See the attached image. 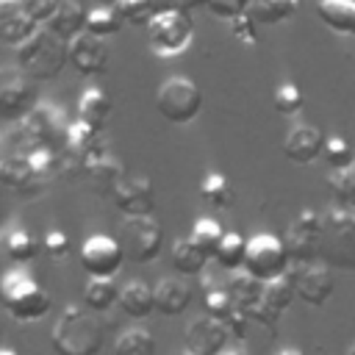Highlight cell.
<instances>
[{
    "instance_id": "6da1fadb",
    "label": "cell",
    "mask_w": 355,
    "mask_h": 355,
    "mask_svg": "<svg viewBox=\"0 0 355 355\" xmlns=\"http://www.w3.org/2000/svg\"><path fill=\"white\" fill-rule=\"evenodd\" d=\"M103 341V324L78 305L64 308L50 333L55 355H100Z\"/></svg>"
},
{
    "instance_id": "7a4b0ae2",
    "label": "cell",
    "mask_w": 355,
    "mask_h": 355,
    "mask_svg": "<svg viewBox=\"0 0 355 355\" xmlns=\"http://www.w3.org/2000/svg\"><path fill=\"white\" fill-rule=\"evenodd\" d=\"M69 64V44L58 39L47 25H42L28 42L17 47V69L31 80H53Z\"/></svg>"
},
{
    "instance_id": "3957f363",
    "label": "cell",
    "mask_w": 355,
    "mask_h": 355,
    "mask_svg": "<svg viewBox=\"0 0 355 355\" xmlns=\"http://www.w3.org/2000/svg\"><path fill=\"white\" fill-rule=\"evenodd\" d=\"M0 300L3 311L22 324H33L50 313V294L25 272V269H11L0 280Z\"/></svg>"
},
{
    "instance_id": "277c9868",
    "label": "cell",
    "mask_w": 355,
    "mask_h": 355,
    "mask_svg": "<svg viewBox=\"0 0 355 355\" xmlns=\"http://www.w3.org/2000/svg\"><path fill=\"white\" fill-rule=\"evenodd\" d=\"M319 261L330 269H355V208L338 205L324 214Z\"/></svg>"
},
{
    "instance_id": "5b68a950",
    "label": "cell",
    "mask_w": 355,
    "mask_h": 355,
    "mask_svg": "<svg viewBox=\"0 0 355 355\" xmlns=\"http://www.w3.org/2000/svg\"><path fill=\"white\" fill-rule=\"evenodd\" d=\"M147 36H150V50L158 58H172V55H180L191 44L194 22L189 11L175 8V6H161L153 22L147 25Z\"/></svg>"
},
{
    "instance_id": "8992f818",
    "label": "cell",
    "mask_w": 355,
    "mask_h": 355,
    "mask_svg": "<svg viewBox=\"0 0 355 355\" xmlns=\"http://www.w3.org/2000/svg\"><path fill=\"white\" fill-rule=\"evenodd\" d=\"M155 108L158 114L172 125H189L202 111V92L200 86L186 75L166 78L155 92Z\"/></svg>"
},
{
    "instance_id": "52a82bcc",
    "label": "cell",
    "mask_w": 355,
    "mask_h": 355,
    "mask_svg": "<svg viewBox=\"0 0 355 355\" xmlns=\"http://www.w3.org/2000/svg\"><path fill=\"white\" fill-rule=\"evenodd\" d=\"M288 263L291 255L283 244L280 236L272 233H255L247 239V258H244V272H250L252 277L269 283L275 277L288 275Z\"/></svg>"
},
{
    "instance_id": "ba28073f",
    "label": "cell",
    "mask_w": 355,
    "mask_h": 355,
    "mask_svg": "<svg viewBox=\"0 0 355 355\" xmlns=\"http://www.w3.org/2000/svg\"><path fill=\"white\" fill-rule=\"evenodd\" d=\"M322 233H324V214H316L311 208L300 211L286 233H283V244L291 255V263H313L319 261V250H322Z\"/></svg>"
},
{
    "instance_id": "9c48e42d",
    "label": "cell",
    "mask_w": 355,
    "mask_h": 355,
    "mask_svg": "<svg viewBox=\"0 0 355 355\" xmlns=\"http://www.w3.org/2000/svg\"><path fill=\"white\" fill-rule=\"evenodd\" d=\"M125 247V255L136 263H150L164 250V227L155 216H133L125 219L116 236Z\"/></svg>"
},
{
    "instance_id": "30bf717a",
    "label": "cell",
    "mask_w": 355,
    "mask_h": 355,
    "mask_svg": "<svg viewBox=\"0 0 355 355\" xmlns=\"http://www.w3.org/2000/svg\"><path fill=\"white\" fill-rule=\"evenodd\" d=\"M39 105L33 80L22 69H3L0 75V116L6 122L25 119Z\"/></svg>"
},
{
    "instance_id": "8fae6325",
    "label": "cell",
    "mask_w": 355,
    "mask_h": 355,
    "mask_svg": "<svg viewBox=\"0 0 355 355\" xmlns=\"http://www.w3.org/2000/svg\"><path fill=\"white\" fill-rule=\"evenodd\" d=\"M125 258L122 241L105 233H94L80 244V266L89 277H114Z\"/></svg>"
},
{
    "instance_id": "7c38bea8",
    "label": "cell",
    "mask_w": 355,
    "mask_h": 355,
    "mask_svg": "<svg viewBox=\"0 0 355 355\" xmlns=\"http://www.w3.org/2000/svg\"><path fill=\"white\" fill-rule=\"evenodd\" d=\"M294 297H297V283H294V272H288L283 277L263 283V294L247 316H250V322H258L263 327H275L277 319L283 316V311H288V305L294 302Z\"/></svg>"
},
{
    "instance_id": "4fadbf2b",
    "label": "cell",
    "mask_w": 355,
    "mask_h": 355,
    "mask_svg": "<svg viewBox=\"0 0 355 355\" xmlns=\"http://www.w3.org/2000/svg\"><path fill=\"white\" fill-rule=\"evenodd\" d=\"M227 324L202 313L197 319H191L183 330V344H186V352L189 355H222L225 352V344H227Z\"/></svg>"
},
{
    "instance_id": "5bb4252c",
    "label": "cell",
    "mask_w": 355,
    "mask_h": 355,
    "mask_svg": "<svg viewBox=\"0 0 355 355\" xmlns=\"http://www.w3.org/2000/svg\"><path fill=\"white\" fill-rule=\"evenodd\" d=\"M114 208L125 216V219H133V216H153L155 214V189H153V180L147 175H133V178H125L119 183V189L114 191L111 197Z\"/></svg>"
},
{
    "instance_id": "9a60e30c",
    "label": "cell",
    "mask_w": 355,
    "mask_h": 355,
    "mask_svg": "<svg viewBox=\"0 0 355 355\" xmlns=\"http://www.w3.org/2000/svg\"><path fill=\"white\" fill-rule=\"evenodd\" d=\"M294 283H297V297L311 305V308H322L327 305V300L333 297L336 280H333V269L324 266L322 261L313 263H300L294 269Z\"/></svg>"
},
{
    "instance_id": "2e32d148",
    "label": "cell",
    "mask_w": 355,
    "mask_h": 355,
    "mask_svg": "<svg viewBox=\"0 0 355 355\" xmlns=\"http://www.w3.org/2000/svg\"><path fill=\"white\" fill-rule=\"evenodd\" d=\"M111 64V50L103 42V36H94L83 31L69 42V67H75L80 75H105Z\"/></svg>"
},
{
    "instance_id": "e0dca14e",
    "label": "cell",
    "mask_w": 355,
    "mask_h": 355,
    "mask_svg": "<svg viewBox=\"0 0 355 355\" xmlns=\"http://www.w3.org/2000/svg\"><path fill=\"white\" fill-rule=\"evenodd\" d=\"M324 141L327 136L311 125V122H297L286 130V139H283V155L291 161V164H300V166H308L313 164L316 158H322V150H324Z\"/></svg>"
},
{
    "instance_id": "ac0fdd59",
    "label": "cell",
    "mask_w": 355,
    "mask_h": 355,
    "mask_svg": "<svg viewBox=\"0 0 355 355\" xmlns=\"http://www.w3.org/2000/svg\"><path fill=\"white\" fill-rule=\"evenodd\" d=\"M125 180V166L116 155L111 153H103L97 158H89L86 161V169H83V183L100 194V197H114V191L119 189V183Z\"/></svg>"
},
{
    "instance_id": "d6986e66",
    "label": "cell",
    "mask_w": 355,
    "mask_h": 355,
    "mask_svg": "<svg viewBox=\"0 0 355 355\" xmlns=\"http://www.w3.org/2000/svg\"><path fill=\"white\" fill-rule=\"evenodd\" d=\"M67 153L89 161V158H97L103 153H111L108 150V139L103 136L100 128L94 125H86V122H72L69 125V141H67Z\"/></svg>"
},
{
    "instance_id": "ffe728a7",
    "label": "cell",
    "mask_w": 355,
    "mask_h": 355,
    "mask_svg": "<svg viewBox=\"0 0 355 355\" xmlns=\"http://www.w3.org/2000/svg\"><path fill=\"white\" fill-rule=\"evenodd\" d=\"M191 305V288L178 277H161L155 283V311L161 316H180Z\"/></svg>"
},
{
    "instance_id": "44dd1931",
    "label": "cell",
    "mask_w": 355,
    "mask_h": 355,
    "mask_svg": "<svg viewBox=\"0 0 355 355\" xmlns=\"http://www.w3.org/2000/svg\"><path fill=\"white\" fill-rule=\"evenodd\" d=\"M86 19H89V11H86L78 0H61L58 11H55V17L47 22V28H50L58 39H64V42L69 44L75 36H80V33L86 31Z\"/></svg>"
},
{
    "instance_id": "7402d4cb",
    "label": "cell",
    "mask_w": 355,
    "mask_h": 355,
    "mask_svg": "<svg viewBox=\"0 0 355 355\" xmlns=\"http://www.w3.org/2000/svg\"><path fill=\"white\" fill-rule=\"evenodd\" d=\"M119 308L130 319H147L155 311V288L144 280H128L119 288Z\"/></svg>"
},
{
    "instance_id": "603a6c76",
    "label": "cell",
    "mask_w": 355,
    "mask_h": 355,
    "mask_svg": "<svg viewBox=\"0 0 355 355\" xmlns=\"http://www.w3.org/2000/svg\"><path fill=\"white\" fill-rule=\"evenodd\" d=\"M316 17L341 36H355V0H316Z\"/></svg>"
},
{
    "instance_id": "cb8c5ba5",
    "label": "cell",
    "mask_w": 355,
    "mask_h": 355,
    "mask_svg": "<svg viewBox=\"0 0 355 355\" xmlns=\"http://www.w3.org/2000/svg\"><path fill=\"white\" fill-rule=\"evenodd\" d=\"M111 111H114L111 97H108L103 89H97V86L83 89V94H80V100H78V119H80V122L94 125V128L103 130V128L108 125V119H111Z\"/></svg>"
},
{
    "instance_id": "d4e9b609",
    "label": "cell",
    "mask_w": 355,
    "mask_h": 355,
    "mask_svg": "<svg viewBox=\"0 0 355 355\" xmlns=\"http://www.w3.org/2000/svg\"><path fill=\"white\" fill-rule=\"evenodd\" d=\"M169 261H172V269L183 277H200L208 266V255L191 241V239H180L172 244V252H169Z\"/></svg>"
},
{
    "instance_id": "484cf974",
    "label": "cell",
    "mask_w": 355,
    "mask_h": 355,
    "mask_svg": "<svg viewBox=\"0 0 355 355\" xmlns=\"http://www.w3.org/2000/svg\"><path fill=\"white\" fill-rule=\"evenodd\" d=\"M225 288L230 291L236 308L244 311V313H250L255 308V302L261 300V294H263V280H258V277H252L250 272L241 269V272H230Z\"/></svg>"
},
{
    "instance_id": "4316f807",
    "label": "cell",
    "mask_w": 355,
    "mask_h": 355,
    "mask_svg": "<svg viewBox=\"0 0 355 355\" xmlns=\"http://www.w3.org/2000/svg\"><path fill=\"white\" fill-rule=\"evenodd\" d=\"M300 8V0H250L247 14L258 25H280Z\"/></svg>"
},
{
    "instance_id": "83f0119b",
    "label": "cell",
    "mask_w": 355,
    "mask_h": 355,
    "mask_svg": "<svg viewBox=\"0 0 355 355\" xmlns=\"http://www.w3.org/2000/svg\"><path fill=\"white\" fill-rule=\"evenodd\" d=\"M3 250H6L8 261H14V263H28V261L36 258L39 241H36L28 230H22V227H8V230L3 233Z\"/></svg>"
},
{
    "instance_id": "f1b7e54d",
    "label": "cell",
    "mask_w": 355,
    "mask_h": 355,
    "mask_svg": "<svg viewBox=\"0 0 355 355\" xmlns=\"http://www.w3.org/2000/svg\"><path fill=\"white\" fill-rule=\"evenodd\" d=\"M200 197H202L211 208L225 211V208H230V205H233L236 191H233L230 180H227L222 172H208V175H205V180L200 183Z\"/></svg>"
},
{
    "instance_id": "f546056e",
    "label": "cell",
    "mask_w": 355,
    "mask_h": 355,
    "mask_svg": "<svg viewBox=\"0 0 355 355\" xmlns=\"http://www.w3.org/2000/svg\"><path fill=\"white\" fill-rule=\"evenodd\" d=\"M189 239L214 261L216 258V252H219V247H222V239H225V233H222V225L216 222V219H211V216H200L197 222H194V227H191V233H189Z\"/></svg>"
},
{
    "instance_id": "4dcf8cb0",
    "label": "cell",
    "mask_w": 355,
    "mask_h": 355,
    "mask_svg": "<svg viewBox=\"0 0 355 355\" xmlns=\"http://www.w3.org/2000/svg\"><path fill=\"white\" fill-rule=\"evenodd\" d=\"M83 302L89 311H108L114 302H119V288L114 286V277H89Z\"/></svg>"
},
{
    "instance_id": "1f68e13d",
    "label": "cell",
    "mask_w": 355,
    "mask_h": 355,
    "mask_svg": "<svg viewBox=\"0 0 355 355\" xmlns=\"http://www.w3.org/2000/svg\"><path fill=\"white\" fill-rule=\"evenodd\" d=\"M244 258H247V239L239 233H225L222 247L214 258L216 266L222 272H239V269H244Z\"/></svg>"
},
{
    "instance_id": "d6a6232c",
    "label": "cell",
    "mask_w": 355,
    "mask_h": 355,
    "mask_svg": "<svg viewBox=\"0 0 355 355\" xmlns=\"http://www.w3.org/2000/svg\"><path fill=\"white\" fill-rule=\"evenodd\" d=\"M114 355H155V338L144 327H130L114 341Z\"/></svg>"
},
{
    "instance_id": "836d02e7",
    "label": "cell",
    "mask_w": 355,
    "mask_h": 355,
    "mask_svg": "<svg viewBox=\"0 0 355 355\" xmlns=\"http://www.w3.org/2000/svg\"><path fill=\"white\" fill-rule=\"evenodd\" d=\"M122 14L116 11V6H94L89 8V19H86V31L94 33V36H114L119 28H122Z\"/></svg>"
},
{
    "instance_id": "e575fe53",
    "label": "cell",
    "mask_w": 355,
    "mask_h": 355,
    "mask_svg": "<svg viewBox=\"0 0 355 355\" xmlns=\"http://www.w3.org/2000/svg\"><path fill=\"white\" fill-rule=\"evenodd\" d=\"M202 308H205L208 316L225 322L236 311V302H233V297H230V291L225 286H211L208 283L205 286V294H202Z\"/></svg>"
},
{
    "instance_id": "d590c367",
    "label": "cell",
    "mask_w": 355,
    "mask_h": 355,
    "mask_svg": "<svg viewBox=\"0 0 355 355\" xmlns=\"http://www.w3.org/2000/svg\"><path fill=\"white\" fill-rule=\"evenodd\" d=\"M327 186L333 191V200L341 208H355V164L347 169H336L327 180Z\"/></svg>"
},
{
    "instance_id": "8d00e7d4",
    "label": "cell",
    "mask_w": 355,
    "mask_h": 355,
    "mask_svg": "<svg viewBox=\"0 0 355 355\" xmlns=\"http://www.w3.org/2000/svg\"><path fill=\"white\" fill-rule=\"evenodd\" d=\"M322 158L336 172V169H347V166L355 164V150H352V144L344 136H327L324 150H322Z\"/></svg>"
},
{
    "instance_id": "74e56055",
    "label": "cell",
    "mask_w": 355,
    "mask_h": 355,
    "mask_svg": "<svg viewBox=\"0 0 355 355\" xmlns=\"http://www.w3.org/2000/svg\"><path fill=\"white\" fill-rule=\"evenodd\" d=\"M116 11L122 14L125 22L139 25V28H147L153 22V17L158 14V6H155V0H119L116 3Z\"/></svg>"
},
{
    "instance_id": "f35d334b",
    "label": "cell",
    "mask_w": 355,
    "mask_h": 355,
    "mask_svg": "<svg viewBox=\"0 0 355 355\" xmlns=\"http://www.w3.org/2000/svg\"><path fill=\"white\" fill-rule=\"evenodd\" d=\"M272 103H275V111H277V114L294 116V114L302 111L305 97H302V92H300L297 83H280V86L275 89V94H272Z\"/></svg>"
},
{
    "instance_id": "ab89813d",
    "label": "cell",
    "mask_w": 355,
    "mask_h": 355,
    "mask_svg": "<svg viewBox=\"0 0 355 355\" xmlns=\"http://www.w3.org/2000/svg\"><path fill=\"white\" fill-rule=\"evenodd\" d=\"M247 6H250V0H205V8L214 17L227 19V22L241 17V14H247Z\"/></svg>"
},
{
    "instance_id": "60d3db41",
    "label": "cell",
    "mask_w": 355,
    "mask_h": 355,
    "mask_svg": "<svg viewBox=\"0 0 355 355\" xmlns=\"http://www.w3.org/2000/svg\"><path fill=\"white\" fill-rule=\"evenodd\" d=\"M42 247H44V252H47L50 258H55V261H58V258H67V255H69V236H67L64 230L53 227V230L44 233Z\"/></svg>"
},
{
    "instance_id": "b9f144b4",
    "label": "cell",
    "mask_w": 355,
    "mask_h": 355,
    "mask_svg": "<svg viewBox=\"0 0 355 355\" xmlns=\"http://www.w3.org/2000/svg\"><path fill=\"white\" fill-rule=\"evenodd\" d=\"M255 25H258V22H255L250 14H241V17L230 19V31H233V36H236L241 44H255V42H258Z\"/></svg>"
},
{
    "instance_id": "7bdbcfd3",
    "label": "cell",
    "mask_w": 355,
    "mask_h": 355,
    "mask_svg": "<svg viewBox=\"0 0 355 355\" xmlns=\"http://www.w3.org/2000/svg\"><path fill=\"white\" fill-rule=\"evenodd\" d=\"M58 6H61V0H25L28 14H31V17H33L39 25H47V22L55 17Z\"/></svg>"
},
{
    "instance_id": "ee69618b",
    "label": "cell",
    "mask_w": 355,
    "mask_h": 355,
    "mask_svg": "<svg viewBox=\"0 0 355 355\" xmlns=\"http://www.w3.org/2000/svg\"><path fill=\"white\" fill-rule=\"evenodd\" d=\"M247 322H250V316H247L244 311H239V308L225 319V324H227L230 336H236V338H244V333H247Z\"/></svg>"
},
{
    "instance_id": "f6af8a7d",
    "label": "cell",
    "mask_w": 355,
    "mask_h": 355,
    "mask_svg": "<svg viewBox=\"0 0 355 355\" xmlns=\"http://www.w3.org/2000/svg\"><path fill=\"white\" fill-rule=\"evenodd\" d=\"M166 6H175V8H183V11H191L197 6H205V0H169Z\"/></svg>"
},
{
    "instance_id": "bcb514c9",
    "label": "cell",
    "mask_w": 355,
    "mask_h": 355,
    "mask_svg": "<svg viewBox=\"0 0 355 355\" xmlns=\"http://www.w3.org/2000/svg\"><path fill=\"white\" fill-rule=\"evenodd\" d=\"M275 355H305L302 349H297V347H280Z\"/></svg>"
},
{
    "instance_id": "7dc6e473",
    "label": "cell",
    "mask_w": 355,
    "mask_h": 355,
    "mask_svg": "<svg viewBox=\"0 0 355 355\" xmlns=\"http://www.w3.org/2000/svg\"><path fill=\"white\" fill-rule=\"evenodd\" d=\"M222 355H244V352H239V349H225Z\"/></svg>"
},
{
    "instance_id": "c3c4849f",
    "label": "cell",
    "mask_w": 355,
    "mask_h": 355,
    "mask_svg": "<svg viewBox=\"0 0 355 355\" xmlns=\"http://www.w3.org/2000/svg\"><path fill=\"white\" fill-rule=\"evenodd\" d=\"M344 355H355V344H349V347H347V352H344Z\"/></svg>"
},
{
    "instance_id": "681fc988",
    "label": "cell",
    "mask_w": 355,
    "mask_h": 355,
    "mask_svg": "<svg viewBox=\"0 0 355 355\" xmlns=\"http://www.w3.org/2000/svg\"><path fill=\"white\" fill-rule=\"evenodd\" d=\"M103 3H105V6H116L119 0H103Z\"/></svg>"
},
{
    "instance_id": "f907efd6",
    "label": "cell",
    "mask_w": 355,
    "mask_h": 355,
    "mask_svg": "<svg viewBox=\"0 0 355 355\" xmlns=\"http://www.w3.org/2000/svg\"><path fill=\"white\" fill-rule=\"evenodd\" d=\"M0 355H17V352H14V349H3Z\"/></svg>"
}]
</instances>
